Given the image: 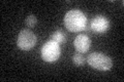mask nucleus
<instances>
[{
  "label": "nucleus",
  "instance_id": "0eeeda50",
  "mask_svg": "<svg viewBox=\"0 0 124 82\" xmlns=\"http://www.w3.org/2000/svg\"><path fill=\"white\" fill-rule=\"evenodd\" d=\"M51 40L57 42L58 44L65 43V42H66V35H65V33L62 30H56L55 32L52 34Z\"/></svg>",
  "mask_w": 124,
  "mask_h": 82
},
{
  "label": "nucleus",
  "instance_id": "1a4fd4ad",
  "mask_svg": "<svg viewBox=\"0 0 124 82\" xmlns=\"http://www.w3.org/2000/svg\"><path fill=\"white\" fill-rule=\"evenodd\" d=\"M36 23H37V19L35 18V15L29 14L28 17H27V19H26V25L28 27H30V28H33V27L36 25Z\"/></svg>",
  "mask_w": 124,
  "mask_h": 82
},
{
  "label": "nucleus",
  "instance_id": "423d86ee",
  "mask_svg": "<svg viewBox=\"0 0 124 82\" xmlns=\"http://www.w3.org/2000/svg\"><path fill=\"white\" fill-rule=\"evenodd\" d=\"M73 45H75V48L77 49L78 52L84 53V52H87L89 50V48H90L91 40L87 35L80 34L76 37L75 41H73Z\"/></svg>",
  "mask_w": 124,
  "mask_h": 82
},
{
  "label": "nucleus",
  "instance_id": "7ed1b4c3",
  "mask_svg": "<svg viewBox=\"0 0 124 82\" xmlns=\"http://www.w3.org/2000/svg\"><path fill=\"white\" fill-rule=\"evenodd\" d=\"M60 44H58L57 42L51 40V39L48 42H46L41 48V57L45 62H48V63H53V62L57 61L60 57Z\"/></svg>",
  "mask_w": 124,
  "mask_h": 82
},
{
  "label": "nucleus",
  "instance_id": "20e7f679",
  "mask_svg": "<svg viewBox=\"0 0 124 82\" xmlns=\"http://www.w3.org/2000/svg\"><path fill=\"white\" fill-rule=\"evenodd\" d=\"M37 37L32 31L28 29H24L19 33L17 44L19 48L22 50H30L32 49L36 44Z\"/></svg>",
  "mask_w": 124,
  "mask_h": 82
},
{
  "label": "nucleus",
  "instance_id": "f03ea898",
  "mask_svg": "<svg viewBox=\"0 0 124 82\" xmlns=\"http://www.w3.org/2000/svg\"><path fill=\"white\" fill-rule=\"evenodd\" d=\"M87 63L91 68L98 71H108L113 67V61L110 57L101 52L90 53L87 57Z\"/></svg>",
  "mask_w": 124,
  "mask_h": 82
},
{
  "label": "nucleus",
  "instance_id": "f257e3e1",
  "mask_svg": "<svg viewBox=\"0 0 124 82\" xmlns=\"http://www.w3.org/2000/svg\"><path fill=\"white\" fill-rule=\"evenodd\" d=\"M64 26L70 32H81L87 27V17L79 9L69 10L64 17Z\"/></svg>",
  "mask_w": 124,
  "mask_h": 82
},
{
  "label": "nucleus",
  "instance_id": "39448f33",
  "mask_svg": "<svg viewBox=\"0 0 124 82\" xmlns=\"http://www.w3.org/2000/svg\"><path fill=\"white\" fill-rule=\"evenodd\" d=\"M108 27H110V22L103 15H96L95 18L92 19L90 24V29L97 34H102L107 32Z\"/></svg>",
  "mask_w": 124,
  "mask_h": 82
},
{
  "label": "nucleus",
  "instance_id": "6e6552de",
  "mask_svg": "<svg viewBox=\"0 0 124 82\" xmlns=\"http://www.w3.org/2000/svg\"><path fill=\"white\" fill-rule=\"evenodd\" d=\"M72 63L75 64L77 67H82V66L86 63V58H85L80 52H77L72 56Z\"/></svg>",
  "mask_w": 124,
  "mask_h": 82
}]
</instances>
